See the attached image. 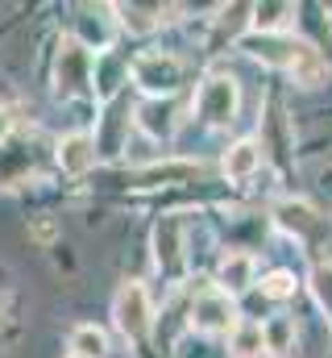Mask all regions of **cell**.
<instances>
[{
	"label": "cell",
	"mask_w": 332,
	"mask_h": 358,
	"mask_svg": "<svg viewBox=\"0 0 332 358\" xmlns=\"http://www.w3.org/2000/svg\"><path fill=\"white\" fill-rule=\"evenodd\" d=\"M112 321L116 329L129 338V342H146L150 338V325H154V308H150V296L142 283H125L112 300Z\"/></svg>",
	"instance_id": "obj_1"
},
{
	"label": "cell",
	"mask_w": 332,
	"mask_h": 358,
	"mask_svg": "<svg viewBox=\"0 0 332 358\" xmlns=\"http://www.w3.org/2000/svg\"><path fill=\"white\" fill-rule=\"evenodd\" d=\"M195 108H199V117H204L212 129H229V125L237 121V108H241L237 80H233V76H212V80H204Z\"/></svg>",
	"instance_id": "obj_2"
},
{
	"label": "cell",
	"mask_w": 332,
	"mask_h": 358,
	"mask_svg": "<svg viewBox=\"0 0 332 358\" xmlns=\"http://www.w3.org/2000/svg\"><path fill=\"white\" fill-rule=\"evenodd\" d=\"M91 71H96V55L80 46L75 38H67L59 46V67H54V80H59V96L71 100V96H87L91 92Z\"/></svg>",
	"instance_id": "obj_3"
},
{
	"label": "cell",
	"mask_w": 332,
	"mask_h": 358,
	"mask_svg": "<svg viewBox=\"0 0 332 358\" xmlns=\"http://www.w3.org/2000/svg\"><path fill=\"white\" fill-rule=\"evenodd\" d=\"M191 329L195 334H208V338L233 334L237 329V304H233V296H225L220 287L199 292L195 304H191Z\"/></svg>",
	"instance_id": "obj_4"
},
{
	"label": "cell",
	"mask_w": 332,
	"mask_h": 358,
	"mask_svg": "<svg viewBox=\"0 0 332 358\" xmlns=\"http://www.w3.org/2000/svg\"><path fill=\"white\" fill-rule=\"evenodd\" d=\"M133 84L150 92V100H163L183 84V63L174 55H142L133 59Z\"/></svg>",
	"instance_id": "obj_5"
},
{
	"label": "cell",
	"mask_w": 332,
	"mask_h": 358,
	"mask_svg": "<svg viewBox=\"0 0 332 358\" xmlns=\"http://www.w3.org/2000/svg\"><path fill=\"white\" fill-rule=\"evenodd\" d=\"M241 50H249L253 59H262V63H270V67H287V63L295 59L299 42H291V38H282V34H246V38H241Z\"/></svg>",
	"instance_id": "obj_6"
},
{
	"label": "cell",
	"mask_w": 332,
	"mask_h": 358,
	"mask_svg": "<svg viewBox=\"0 0 332 358\" xmlns=\"http://www.w3.org/2000/svg\"><path fill=\"white\" fill-rule=\"evenodd\" d=\"M154 259L166 275H174L183 263V221L179 217H163L154 225Z\"/></svg>",
	"instance_id": "obj_7"
},
{
	"label": "cell",
	"mask_w": 332,
	"mask_h": 358,
	"mask_svg": "<svg viewBox=\"0 0 332 358\" xmlns=\"http://www.w3.org/2000/svg\"><path fill=\"white\" fill-rule=\"evenodd\" d=\"M253 275H257V259L246 255V250H229V255L220 259L216 283H220V292H225V296H237V292L253 287Z\"/></svg>",
	"instance_id": "obj_8"
},
{
	"label": "cell",
	"mask_w": 332,
	"mask_h": 358,
	"mask_svg": "<svg viewBox=\"0 0 332 358\" xmlns=\"http://www.w3.org/2000/svg\"><path fill=\"white\" fill-rule=\"evenodd\" d=\"M59 167L67 176H87L96 167V138L91 134H67L59 142Z\"/></svg>",
	"instance_id": "obj_9"
},
{
	"label": "cell",
	"mask_w": 332,
	"mask_h": 358,
	"mask_svg": "<svg viewBox=\"0 0 332 358\" xmlns=\"http://www.w3.org/2000/svg\"><path fill=\"white\" fill-rule=\"evenodd\" d=\"M137 125L150 134V138H170L174 134V125H179V108H174V100L163 96V100H146L142 108H137Z\"/></svg>",
	"instance_id": "obj_10"
},
{
	"label": "cell",
	"mask_w": 332,
	"mask_h": 358,
	"mask_svg": "<svg viewBox=\"0 0 332 358\" xmlns=\"http://www.w3.org/2000/svg\"><path fill=\"white\" fill-rule=\"evenodd\" d=\"M80 13L83 17H80V38H75V42L87 46V50H91V46L104 50V46L112 42V8H108V4H100V8L87 4V8H80Z\"/></svg>",
	"instance_id": "obj_11"
},
{
	"label": "cell",
	"mask_w": 332,
	"mask_h": 358,
	"mask_svg": "<svg viewBox=\"0 0 332 358\" xmlns=\"http://www.w3.org/2000/svg\"><path fill=\"white\" fill-rule=\"evenodd\" d=\"M287 71L295 76V84H303V88H316V84H324V76H329V63H324V55H320L316 46L299 42V50H295V59L287 63Z\"/></svg>",
	"instance_id": "obj_12"
},
{
	"label": "cell",
	"mask_w": 332,
	"mask_h": 358,
	"mask_svg": "<svg viewBox=\"0 0 332 358\" xmlns=\"http://www.w3.org/2000/svg\"><path fill=\"white\" fill-rule=\"evenodd\" d=\"M225 176L229 179H249L257 167H262V146L253 142V138H241V142H233L229 150H225Z\"/></svg>",
	"instance_id": "obj_13"
},
{
	"label": "cell",
	"mask_w": 332,
	"mask_h": 358,
	"mask_svg": "<svg viewBox=\"0 0 332 358\" xmlns=\"http://www.w3.org/2000/svg\"><path fill=\"white\" fill-rule=\"evenodd\" d=\"M274 217H278V225L282 229H291V234H312L316 225H320V217H316V208L312 204H303V200H282L278 208H274Z\"/></svg>",
	"instance_id": "obj_14"
},
{
	"label": "cell",
	"mask_w": 332,
	"mask_h": 358,
	"mask_svg": "<svg viewBox=\"0 0 332 358\" xmlns=\"http://www.w3.org/2000/svg\"><path fill=\"white\" fill-rule=\"evenodd\" d=\"M262 346H266V355L282 358L295 350V321L291 317H274V321H266L262 325Z\"/></svg>",
	"instance_id": "obj_15"
},
{
	"label": "cell",
	"mask_w": 332,
	"mask_h": 358,
	"mask_svg": "<svg viewBox=\"0 0 332 358\" xmlns=\"http://www.w3.org/2000/svg\"><path fill=\"white\" fill-rule=\"evenodd\" d=\"M116 13H121V25H125L129 34H150L158 21H166L163 4H121Z\"/></svg>",
	"instance_id": "obj_16"
},
{
	"label": "cell",
	"mask_w": 332,
	"mask_h": 358,
	"mask_svg": "<svg viewBox=\"0 0 332 358\" xmlns=\"http://www.w3.org/2000/svg\"><path fill=\"white\" fill-rule=\"evenodd\" d=\"M262 325L253 321H237V329L229 334V355L233 358H262Z\"/></svg>",
	"instance_id": "obj_17"
},
{
	"label": "cell",
	"mask_w": 332,
	"mask_h": 358,
	"mask_svg": "<svg viewBox=\"0 0 332 358\" xmlns=\"http://www.w3.org/2000/svg\"><path fill=\"white\" fill-rule=\"evenodd\" d=\"M295 17V4H253V34H282V25Z\"/></svg>",
	"instance_id": "obj_18"
},
{
	"label": "cell",
	"mask_w": 332,
	"mask_h": 358,
	"mask_svg": "<svg viewBox=\"0 0 332 358\" xmlns=\"http://www.w3.org/2000/svg\"><path fill=\"white\" fill-rule=\"evenodd\" d=\"M104 350H108L104 329H96V325H80V329L71 334V358H104Z\"/></svg>",
	"instance_id": "obj_19"
},
{
	"label": "cell",
	"mask_w": 332,
	"mask_h": 358,
	"mask_svg": "<svg viewBox=\"0 0 332 358\" xmlns=\"http://www.w3.org/2000/svg\"><path fill=\"white\" fill-rule=\"evenodd\" d=\"M262 292L274 296V300H287V296H295V275L291 271H270L262 279Z\"/></svg>",
	"instance_id": "obj_20"
},
{
	"label": "cell",
	"mask_w": 332,
	"mask_h": 358,
	"mask_svg": "<svg viewBox=\"0 0 332 358\" xmlns=\"http://www.w3.org/2000/svg\"><path fill=\"white\" fill-rule=\"evenodd\" d=\"M13 134V117H8V108H0V142Z\"/></svg>",
	"instance_id": "obj_21"
}]
</instances>
